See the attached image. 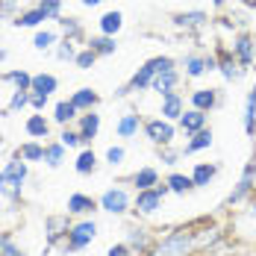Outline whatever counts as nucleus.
Instances as JSON below:
<instances>
[{"label": "nucleus", "mask_w": 256, "mask_h": 256, "mask_svg": "<svg viewBox=\"0 0 256 256\" xmlns=\"http://www.w3.org/2000/svg\"><path fill=\"white\" fill-rule=\"evenodd\" d=\"M98 209H100L98 200H94L92 194H82V192L68 194V200H65V212H68L71 218H92Z\"/></svg>", "instance_id": "16"}, {"label": "nucleus", "mask_w": 256, "mask_h": 256, "mask_svg": "<svg viewBox=\"0 0 256 256\" xmlns=\"http://www.w3.org/2000/svg\"><path fill=\"white\" fill-rule=\"evenodd\" d=\"M59 142H62L68 150H82V138H80L77 127H62L59 130Z\"/></svg>", "instance_id": "46"}, {"label": "nucleus", "mask_w": 256, "mask_h": 256, "mask_svg": "<svg viewBox=\"0 0 256 256\" xmlns=\"http://www.w3.org/2000/svg\"><path fill=\"white\" fill-rule=\"evenodd\" d=\"M142 127H144V118H142L136 109H127V112L118 115V121H115V136L124 138V142H130V138H136V136L142 132Z\"/></svg>", "instance_id": "17"}, {"label": "nucleus", "mask_w": 256, "mask_h": 256, "mask_svg": "<svg viewBox=\"0 0 256 256\" xmlns=\"http://www.w3.org/2000/svg\"><path fill=\"white\" fill-rule=\"evenodd\" d=\"M242 124H244V132H248V136H256V86L248 92V98H244V115H242Z\"/></svg>", "instance_id": "39"}, {"label": "nucleus", "mask_w": 256, "mask_h": 256, "mask_svg": "<svg viewBox=\"0 0 256 256\" xmlns=\"http://www.w3.org/2000/svg\"><path fill=\"white\" fill-rule=\"evenodd\" d=\"M124 244L132 250V256L136 254L138 256H150V250L156 248V238H154V232L148 230V227H132V230H127Z\"/></svg>", "instance_id": "14"}, {"label": "nucleus", "mask_w": 256, "mask_h": 256, "mask_svg": "<svg viewBox=\"0 0 256 256\" xmlns=\"http://www.w3.org/2000/svg\"><path fill=\"white\" fill-rule=\"evenodd\" d=\"M68 100L77 106V112L82 115V112H92V109H98L100 106V94L92 88V86H82V88H77V92H71V98Z\"/></svg>", "instance_id": "26"}, {"label": "nucleus", "mask_w": 256, "mask_h": 256, "mask_svg": "<svg viewBox=\"0 0 256 256\" xmlns=\"http://www.w3.org/2000/svg\"><path fill=\"white\" fill-rule=\"evenodd\" d=\"M254 174H256V159H250V162L244 165V171H242L238 182H236V188L227 194V206H230V209H236V206H242V204H248V200L256 194Z\"/></svg>", "instance_id": "9"}, {"label": "nucleus", "mask_w": 256, "mask_h": 256, "mask_svg": "<svg viewBox=\"0 0 256 256\" xmlns=\"http://www.w3.org/2000/svg\"><path fill=\"white\" fill-rule=\"evenodd\" d=\"M232 224H236V227H244V224H250V230H248V232H256V194L248 200V209H242V212L232 218Z\"/></svg>", "instance_id": "42"}, {"label": "nucleus", "mask_w": 256, "mask_h": 256, "mask_svg": "<svg viewBox=\"0 0 256 256\" xmlns=\"http://www.w3.org/2000/svg\"><path fill=\"white\" fill-rule=\"evenodd\" d=\"M68 230H71V215H68V212L48 215V218H44V248H42V254H50L56 244L62 248Z\"/></svg>", "instance_id": "7"}, {"label": "nucleus", "mask_w": 256, "mask_h": 256, "mask_svg": "<svg viewBox=\"0 0 256 256\" xmlns=\"http://www.w3.org/2000/svg\"><path fill=\"white\" fill-rule=\"evenodd\" d=\"M98 59H100L98 53L92 50V48H86V44H82V48H80V53H77V59H74V65H77L80 71H92V68L98 65Z\"/></svg>", "instance_id": "45"}, {"label": "nucleus", "mask_w": 256, "mask_h": 256, "mask_svg": "<svg viewBox=\"0 0 256 256\" xmlns=\"http://www.w3.org/2000/svg\"><path fill=\"white\" fill-rule=\"evenodd\" d=\"M77 53H80V44L77 42H68V38H62V42L53 48V56H56L59 62H74Z\"/></svg>", "instance_id": "43"}, {"label": "nucleus", "mask_w": 256, "mask_h": 256, "mask_svg": "<svg viewBox=\"0 0 256 256\" xmlns=\"http://www.w3.org/2000/svg\"><path fill=\"white\" fill-rule=\"evenodd\" d=\"M86 48H92L98 56H115V53H118V38L98 32V36H88V38H86Z\"/></svg>", "instance_id": "36"}, {"label": "nucleus", "mask_w": 256, "mask_h": 256, "mask_svg": "<svg viewBox=\"0 0 256 256\" xmlns=\"http://www.w3.org/2000/svg\"><path fill=\"white\" fill-rule=\"evenodd\" d=\"M98 221L94 218H77V221H71V230L65 236V242H62V250L65 254H80V250H86V248H92L94 244V238H98Z\"/></svg>", "instance_id": "3"}, {"label": "nucleus", "mask_w": 256, "mask_h": 256, "mask_svg": "<svg viewBox=\"0 0 256 256\" xmlns=\"http://www.w3.org/2000/svg\"><path fill=\"white\" fill-rule=\"evenodd\" d=\"M154 77H156V71L150 68V62H144L132 77L127 80V86H130V92L132 94H142V92H150V86H154Z\"/></svg>", "instance_id": "31"}, {"label": "nucleus", "mask_w": 256, "mask_h": 256, "mask_svg": "<svg viewBox=\"0 0 256 256\" xmlns=\"http://www.w3.org/2000/svg\"><path fill=\"white\" fill-rule=\"evenodd\" d=\"M26 106H30V92H18V94H15V100H12V106H9V115L24 112Z\"/></svg>", "instance_id": "50"}, {"label": "nucleus", "mask_w": 256, "mask_h": 256, "mask_svg": "<svg viewBox=\"0 0 256 256\" xmlns=\"http://www.w3.org/2000/svg\"><path fill=\"white\" fill-rule=\"evenodd\" d=\"M218 171H221V165L218 162H194V168H192V182H194V188H206L212 180L218 177Z\"/></svg>", "instance_id": "28"}, {"label": "nucleus", "mask_w": 256, "mask_h": 256, "mask_svg": "<svg viewBox=\"0 0 256 256\" xmlns=\"http://www.w3.org/2000/svg\"><path fill=\"white\" fill-rule=\"evenodd\" d=\"M18 159H24L26 165L30 162H44V142H24V144H18V150H15Z\"/></svg>", "instance_id": "37"}, {"label": "nucleus", "mask_w": 256, "mask_h": 256, "mask_svg": "<svg viewBox=\"0 0 256 256\" xmlns=\"http://www.w3.org/2000/svg\"><path fill=\"white\" fill-rule=\"evenodd\" d=\"M30 92H36V94H48L53 98L56 92H59V77L50 74V71H42V74H32V88Z\"/></svg>", "instance_id": "34"}, {"label": "nucleus", "mask_w": 256, "mask_h": 256, "mask_svg": "<svg viewBox=\"0 0 256 256\" xmlns=\"http://www.w3.org/2000/svg\"><path fill=\"white\" fill-rule=\"evenodd\" d=\"M74 171H77L80 177H92L94 171H98V154H94V148H82L74 159Z\"/></svg>", "instance_id": "35"}, {"label": "nucleus", "mask_w": 256, "mask_h": 256, "mask_svg": "<svg viewBox=\"0 0 256 256\" xmlns=\"http://www.w3.org/2000/svg\"><path fill=\"white\" fill-rule=\"evenodd\" d=\"M148 62H150V68H154L156 74L174 71V68H177V59H174V56H154V59H148Z\"/></svg>", "instance_id": "48"}, {"label": "nucleus", "mask_w": 256, "mask_h": 256, "mask_svg": "<svg viewBox=\"0 0 256 256\" xmlns=\"http://www.w3.org/2000/svg\"><path fill=\"white\" fill-rule=\"evenodd\" d=\"M26 180H30V165L24 159H18V156L6 159L3 168H0V198L9 206H18L21 198H24Z\"/></svg>", "instance_id": "1"}, {"label": "nucleus", "mask_w": 256, "mask_h": 256, "mask_svg": "<svg viewBox=\"0 0 256 256\" xmlns=\"http://www.w3.org/2000/svg\"><path fill=\"white\" fill-rule=\"evenodd\" d=\"M206 127H209V115L206 112H198V109H186L182 118L177 121V130L186 132V138L194 136V132H200V130H206Z\"/></svg>", "instance_id": "22"}, {"label": "nucleus", "mask_w": 256, "mask_h": 256, "mask_svg": "<svg viewBox=\"0 0 256 256\" xmlns=\"http://www.w3.org/2000/svg\"><path fill=\"white\" fill-rule=\"evenodd\" d=\"M130 94H132V92H130V86H127V82L115 88V98H118V100H124V98H130Z\"/></svg>", "instance_id": "54"}, {"label": "nucleus", "mask_w": 256, "mask_h": 256, "mask_svg": "<svg viewBox=\"0 0 256 256\" xmlns=\"http://www.w3.org/2000/svg\"><path fill=\"white\" fill-rule=\"evenodd\" d=\"M103 0H80V6H86V9H94V6H100Z\"/></svg>", "instance_id": "55"}, {"label": "nucleus", "mask_w": 256, "mask_h": 256, "mask_svg": "<svg viewBox=\"0 0 256 256\" xmlns=\"http://www.w3.org/2000/svg\"><path fill=\"white\" fill-rule=\"evenodd\" d=\"M0 118H3V115H0Z\"/></svg>", "instance_id": "60"}, {"label": "nucleus", "mask_w": 256, "mask_h": 256, "mask_svg": "<svg viewBox=\"0 0 256 256\" xmlns=\"http://www.w3.org/2000/svg\"><path fill=\"white\" fill-rule=\"evenodd\" d=\"M186 103H188V100H186V94H182V92L162 94V98H159V112H156V115H159V118H165V121H171V124H177L180 118H182V112L188 109Z\"/></svg>", "instance_id": "12"}, {"label": "nucleus", "mask_w": 256, "mask_h": 256, "mask_svg": "<svg viewBox=\"0 0 256 256\" xmlns=\"http://www.w3.org/2000/svg\"><path fill=\"white\" fill-rule=\"evenodd\" d=\"M48 103H50L48 94H36V92H30V109H32V112H44Z\"/></svg>", "instance_id": "51"}, {"label": "nucleus", "mask_w": 256, "mask_h": 256, "mask_svg": "<svg viewBox=\"0 0 256 256\" xmlns=\"http://www.w3.org/2000/svg\"><path fill=\"white\" fill-rule=\"evenodd\" d=\"M24 9V0H0V18H15Z\"/></svg>", "instance_id": "49"}, {"label": "nucleus", "mask_w": 256, "mask_h": 256, "mask_svg": "<svg viewBox=\"0 0 256 256\" xmlns=\"http://www.w3.org/2000/svg\"><path fill=\"white\" fill-rule=\"evenodd\" d=\"M59 36H62V38H68V42L86 44V26H82V21L74 18V15H68V18H62V21H59Z\"/></svg>", "instance_id": "32"}, {"label": "nucleus", "mask_w": 256, "mask_h": 256, "mask_svg": "<svg viewBox=\"0 0 256 256\" xmlns=\"http://www.w3.org/2000/svg\"><path fill=\"white\" fill-rule=\"evenodd\" d=\"M215 144V136H212V130L206 127L200 132H194V136H188V142L180 148V154L182 156H192V154H200V150H209Z\"/></svg>", "instance_id": "29"}, {"label": "nucleus", "mask_w": 256, "mask_h": 256, "mask_svg": "<svg viewBox=\"0 0 256 256\" xmlns=\"http://www.w3.org/2000/svg\"><path fill=\"white\" fill-rule=\"evenodd\" d=\"M180 82H182V71H180V68H174V71H162V74H156V77H154L150 92H156V94L162 98V94L180 92Z\"/></svg>", "instance_id": "23"}, {"label": "nucleus", "mask_w": 256, "mask_h": 256, "mask_svg": "<svg viewBox=\"0 0 256 256\" xmlns=\"http://www.w3.org/2000/svg\"><path fill=\"white\" fill-rule=\"evenodd\" d=\"M0 256H30V254H26V250H21V248L15 244V238H12L6 248H0Z\"/></svg>", "instance_id": "53"}, {"label": "nucleus", "mask_w": 256, "mask_h": 256, "mask_svg": "<svg viewBox=\"0 0 256 256\" xmlns=\"http://www.w3.org/2000/svg\"><path fill=\"white\" fill-rule=\"evenodd\" d=\"M188 109H198V112H215V109H221L224 106V94H221V88H212V86H200V88H192L188 92Z\"/></svg>", "instance_id": "10"}, {"label": "nucleus", "mask_w": 256, "mask_h": 256, "mask_svg": "<svg viewBox=\"0 0 256 256\" xmlns=\"http://www.w3.org/2000/svg\"><path fill=\"white\" fill-rule=\"evenodd\" d=\"M127 182L136 188V192H148V188H154L162 182V174H159V168L156 165H142L138 171H132L127 177Z\"/></svg>", "instance_id": "20"}, {"label": "nucleus", "mask_w": 256, "mask_h": 256, "mask_svg": "<svg viewBox=\"0 0 256 256\" xmlns=\"http://www.w3.org/2000/svg\"><path fill=\"white\" fill-rule=\"evenodd\" d=\"M142 132H144V138L154 144V148H171L174 142H177V124H171V121H165V118H144V127H142Z\"/></svg>", "instance_id": "6"}, {"label": "nucleus", "mask_w": 256, "mask_h": 256, "mask_svg": "<svg viewBox=\"0 0 256 256\" xmlns=\"http://www.w3.org/2000/svg\"><path fill=\"white\" fill-rule=\"evenodd\" d=\"M254 182H256V174H254Z\"/></svg>", "instance_id": "59"}, {"label": "nucleus", "mask_w": 256, "mask_h": 256, "mask_svg": "<svg viewBox=\"0 0 256 256\" xmlns=\"http://www.w3.org/2000/svg\"><path fill=\"white\" fill-rule=\"evenodd\" d=\"M194 230V227H192ZM224 242V230L218 227V224H209L204 230H194V254H206V250H212L215 244H221Z\"/></svg>", "instance_id": "21"}, {"label": "nucleus", "mask_w": 256, "mask_h": 256, "mask_svg": "<svg viewBox=\"0 0 256 256\" xmlns=\"http://www.w3.org/2000/svg\"><path fill=\"white\" fill-rule=\"evenodd\" d=\"M180 65H182V80H200L209 74L206 71V53L204 50H188L180 59Z\"/></svg>", "instance_id": "19"}, {"label": "nucleus", "mask_w": 256, "mask_h": 256, "mask_svg": "<svg viewBox=\"0 0 256 256\" xmlns=\"http://www.w3.org/2000/svg\"><path fill=\"white\" fill-rule=\"evenodd\" d=\"M194 254V230L192 227H177L156 238V248L150 256H192Z\"/></svg>", "instance_id": "2"}, {"label": "nucleus", "mask_w": 256, "mask_h": 256, "mask_svg": "<svg viewBox=\"0 0 256 256\" xmlns=\"http://www.w3.org/2000/svg\"><path fill=\"white\" fill-rule=\"evenodd\" d=\"M77 118H80V112L71 100H56L53 103V124H56V127H74Z\"/></svg>", "instance_id": "30"}, {"label": "nucleus", "mask_w": 256, "mask_h": 256, "mask_svg": "<svg viewBox=\"0 0 256 256\" xmlns=\"http://www.w3.org/2000/svg\"><path fill=\"white\" fill-rule=\"evenodd\" d=\"M98 206H100V212H106V215L121 218V215L132 212V192H130L127 186H109L100 198H98Z\"/></svg>", "instance_id": "5"}, {"label": "nucleus", "mask_w": 256, "mask_h": 256, "mask_svg": "<svg viewBox=\"0 0 256 256\" xmlns=\"http://www.w3.org/2000/svg\"><path fill=\"white\" fill-rule=\"evenodd\" d=\"M6 59H9V50H6V48H0V65H3Z\"/></svg>", "instance_id": "56"}, {"label": "nucleus", "mask_w": 256, "mask_h": 256, "mask_svg": "<svg viewBox=\"0 0 256 256\" xmlns=\"http://www.w3.org/2000/svg\"><path fill=\"white\" fill-rule=\"evenodd\" d=\"M100 124H103V115L98 109H92V112H82L77 118V132L80 138H82V148H92V142L98 138V132H100Z\"/></svg>", "instance_id": "13"}, {"label": "nucleus", "mask_w": 256, "mask_h": 256, "mask_svg": "<svg viewBox=\"0 0 256 256\" xmlns=\"http://www.w3.org/2000/svg\"><path fill=\"white\" fill-rule=\"evenodd\" d=\"M171 24L177 26V30H186V32H200V30L209 26V15H206L204 9H186V12L171 15Z\"/></svg>", "instance_id": "15"}, {"label": "nucleus", "mask_w": 256, "mask_h": 256, "mask_svg": "<svg viewBox=\"0 0 256 256\" xmlns=\"http://www.w3.org/2000/svg\"><path fill=\"white\" fill-rule=\"evenodd\" d=\"M156 150H159V162H162L165 168H177V162L182 159L180 148H174V144H171V148H156Z\"/></svg>", "instance_id": "47"}, {"label": "nucleus", "mask_w": 256, "mask_h": 256, "mask_svg": "<svg viewBox=\"0 0 256 256\" xmlns=\"http://www.w3.org/2000/svg\"><path fill=\"white\" fill-rule=\"evenodd\" d=\"M18 92H24L15 80H12V74L6 71V74H0V115L3 118H9V106H12V100H15V94Z\"/></svg>", "instance_id": "25"}, {"label": "nucleus", "mask_w": 256, "mask_h": 256, "mask_svg": "<svg viewBox=\"0 0 256 256\" xmlns=\"http://www.w3.org/2000/svg\"><path fill=\"white\" fill-rule=\"evenodd\" d=\"M24 132L32 138V142H53L50 138V118H44V112H32V115H26L24 121Z\"/></svg>", "instance_id": "18"}, {"label": "nucleus", "mask_w": 256, "mask_h": 256, "mask_svg": "<svg viewBox=\"0 0 256 256\" xmlns=\"http://www.w3.org/2000/svg\"><path fill=\"white\" fill-rule=\"evenodd\" d=\"M212 3H215V9H224L227 6V0H212Z\"/></svg>", "instance_id": "57"}, {"label": "nucleus", "mask_w": 256, "mask_h": 256, "mask_svg": "<svg viewBox=\"0 0 256 256\" xmlns=\"http://www.w3.org/2000/svg\"><path fill=\"white\" fill-rule=\"evenodd\" d=\"M215 56H218V74L227 80V82H238V80L244 77L248 71L236 62V56L227 44H215Z\"/></svg>", "instance_id": "11"}, {"label": "nucleus", "mask_w": 256, "mask_h": 256, "mask_svg": "<svg viewBox=\"0 0 256 256\" xmlns=\"http://www.w3.org/2000/svg\"><path fill=\"white\" fill-rule=\"evenodd\" d=\"M3 138H6V136H3V132H0V148H3Z\"/></svg>", "instance_id": "58"}, {"label": "nucleus", "mask_w": 256, "mask_h": 256, "mask_svg": "<svg viewBox=\"0 0 256 256\" xmlns=\"http://www.w3.org/2000/svg\"><path fill=\"white\" fill-rule=\"evenodd\" d=\"M59 42H62V36H59V30H53V26H42V30H36V36H32V48L38 53H50Z\"/></svg>", "instance_id": "33"}, {"label": "nucleus", "mask_w": 256, "mask_h": 256, "mask_svg": "<svg viewBox=\"0 0 256 256\" xmlns=\"http://www.w3.org/2000/svg\"><path fill=\"white\" fill-rule=\"evenodd\" d=\"M103 159H106L109 168H121L124 159H127V148H124V144H109L106 154H103Z\"/></svg>", "instance_id": "44"}, {"label": "nucleus", "mask_w": 256, "mask_h": 256, "mask_svg": "<svg viewBox=\"0 0 256 256\" xmlns=\"http://www.w3.org/2000/svg\"><path fill=\"white\" fill-rule=\"evenodd\" d=\"M121 30H124V12H121V9H109V12L100 15V21H98V32H100V36L118 38Z\"/></svg>", "instance_id": "27"}, {"label": "nucleus", "mask_w": 256, "mask_h": 256, "mask_svg": "<svg viewBox=\"0 0 256 256\" xmlns=\"http://www.w3.org/2000/svg\"><path fill=\"white\" fill-rule=\"evenodd\" d=\"M168 194H171V188H168L165 180L159 186H154V188H148V192H136L132 194V215L136 218H154V215H159V209H162Z\"/></svg>", "instance_id": "4"}, {"label": "nucleus", "mask_w": 256, "mask_h": 256, "mask_svg": "<svg viewBox=\"0 0 256 256\" xmlns=\"http://www.w3.org/2000/svg\"><path fill=\"white\" fill-rule=\"evenodd\" d=\"M230 50H232V56H236V62H238L244 71H250V65L256 62V36L250 30H238L230 38Z\"/></svg>", "instance_id": "8"}, {"label": "nucleus", "mask_w": 256, "mask_h": 256, "mask_svg": "<svg viewBox=\"0 0 256 256\" xmlns=\"http://www.w3.org/2000/svg\"><path fill=\"white\" fill-rule=\"evenodd\" d=\"M36 6L44 12L48 21H56V24H59V21L65 18V15H62V12H65V0H38Z\"/></svg>", "instance_id": "41"}, {"label": "nucleus", "mask_w": 256, "mask_h": 256, "mask_svg": "<svg viewBox=\"0 0 256 256\" xmlns=\"http://www.w3.org/2000/svg\"><path fill=\"white\" fill-rule=\"evenodd\" d=\"M65 150H68V148H65L59 138L48 142V144H44V165H48V168H59V165L65 162Z\"/></svg>", "instance_id": "40"}, {"label": "nucleus", "mask_w": 256, "mask_h": 256, "mask_svg": "<svg viewBox=\"0 0 256 256\" xmlns=\"http://www.w3.org/2000/svg\"><path fill=\"white\" fill-rule=\"evenodd\" d=\"M44 24H48V18H44V12H42L38 6L21 9V12L12 18V26H18V30H42Z\"/></svg>", "instance_id": "24"}, {"label": "nucleus", "mask_w": 256, "mask_h": 256, "mask_svg": "<svg viewBox=\"0 0 256 256\" xmlns=\"http://www.w3.org/2000/svg\"><path fill=\"white\" fill-rule=\"evenodd\" d=\"M106 256H132V250H130V248L124 244V242H118V244H109Z\"/></svg>", "instance_id": "52"}, {"label": "nucleus", "mask_w": 256, "mask_h": 256, "mask_svg": "<svg viewBox=\"0 0 256 256\" xmlns=\"http://www.w3.org/2000/svg\"><path fill=\"white\" fill-rule=\"evenodd\" d=\"M165 182H168L171 194H192V192H194L192 177H188V174H182V171H171V174L165 177Z\"/></svg>", "instance_id": "38"}]
</instances>
